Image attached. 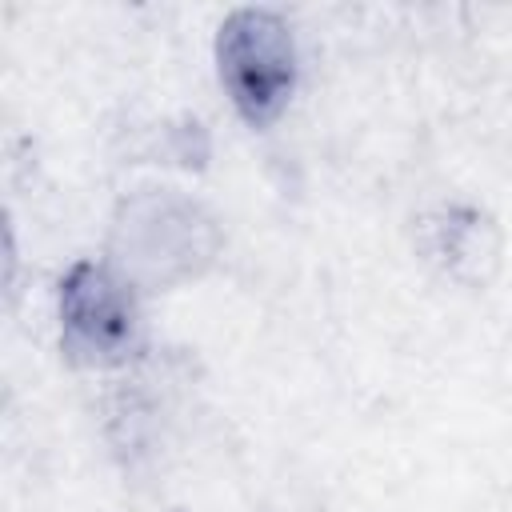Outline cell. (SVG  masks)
Returning a JSON list of instances; mask_svg holds the SVG:
<instances>
[{"instance_id": "6da1fadb", "label": "cell", "mask_w": 512, "mask_h": 512, "mask_svg": "<svg viewBox=\"0 0 512 512\" xmlns=\"http://www.w3.org/2000/svg\"><path fill=\"white\" fill-rule=\"evenodd\" d=\"M220 84L244 124L268 128L296 88V44L268 8H236L216 36Z\"/></svg>"}, {"instance_id": "7a4b0ae2", "label": "cell", "mask_w": 512, "mask_h": 512, "mask_svg": "<svg viewBox=\"0 0 512 512\" xmlns=\"http://www.w3.org/2000/svg\"><path fill=\"white\" fill-rule=\"evenodd\" d=\"M144 324L132 288L104 264L80 260L60 280V340L68 360L88 368L124 364L140 348Z\"/></svg>"}]
</instances>
